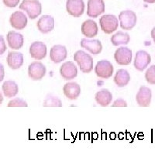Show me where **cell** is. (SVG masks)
Instances as JSON below:
<instances>
[{"mask_svg": "<svg viewBox=\"0 0 155 155\" xmlns=\"http://www.w3.org/2000/svg\"><path fill=\"white\" fill-rule=\"evenodd\" d=\"M74 60L77 62L83 73H89L93 69V58L85 51L79 50L74 53Z\"/></svg>", "mask_w": 155, "mask_h": 155, "instance_id": "1", "label": "cell"}, {"mask_svg": "<svg viewBox=\"0 0 155 155\" xmlns=\"http://www.w3.org/2000/svg\"><path fill=\"white\" fill-rule=\"evenodd\" d=\"M19 9L27 12L30 19L38 17L42 12V5L39 0H23L19 5Z\"/></svg>", "mask_w": 155, "mask_h": 155, "instance_id": "2", "label": "cell"}, {"mask_svg": "<svg viewBox=\"0 0 155 155\" xmlns=\"http://www.w3.org/2000/svg\"><path fill=\"white\" fill-rule=\"evenodd\" d=\"M99 25L105 34H110L117 30L119 22L114 15H104L99 19Z\"/></svg>", "mask_w": 155, "mask_h": 155, "instance_id": "3", "label": "cell"}, {"mask_svg": "<svg viewBox=\"0 0 155 155\" xmlns=\"http://www.w3.org/2000/svg\"><path fill=\"white\" fill-rule=\"evenodd\" d=\"M120 27L123 30H130L135 27L137 23V16L132 10L122 11L119 15Z\"/></svg>", "mask_w": 155, "mask_h": 155, "instance_id": "4", "label": "cell"}, {"mask_svg": "<svg viewBox=\"0 0 155 155\" xmlns=\"http://www.w3.org/2000/svg\"><path fill=\"white\" fill-rule=\"evenodd\" d=\"M113 65L107 60H102L97 62L95 67L96 75L101 78L108 79L113 74Z\"/></svg>", "mask_w": 155, "mask_h": 155, "instance_id": "5", "label": "cell"}, {"mask_svg": "<svg viewBox=\"0 0 155 155\" xmlns=\"http://www.w3.org/2000/svg\"><path fill=\"white\" fill-rule=\"evenodd\" d=\"M132 51L127 47H121L116 50L114 54V59L120 65H128L132 61Z\"/></svg>", "mask_w": 155, "mask_h": 155, "instance_id": "6", "label": "cell"}, {"mask_svg": "<svg viewBox=\"0 0 155 155\" xmlns=\"http://www.w3.org/2000/svg\"><path fill=\"white\" fill-rule=\"evenodd\" d=\"M150 62H151V57L147 51L141 50L136 53L134 65L137 70L143 71L150 64Z\"/></svg>", "mask_w": 155, "mask_h": 155, "instance_id": "7", "label": "cell"}, {"mask_svg": "<svg viewBox=\"0 0 155 155\" xmlns=\"http://www.w3.org/2000/svg\"><path fill=\"white\" fill-rule=\"evenodd\" d=\"M85 3L83 0H67L66 9L71 16L79 17L85 11Z\"/></svg>", "mask_w": 155, "mask_h": 155, "instance_id": "8", "label": "cell"}, {"mask_svg": "<svg viewBox=\"0 0 155 155\" xmlns=\"http://www.w3.org/2000/svg\"><path fill=\"white\" fill-rule=\"evenodd\" d=\"M28 74L33 80H41L46 74V67L41 62H32L29 66Z\"/></svg>", "mask_w": 155, "mask_h": 155, "instance_id": "9", "label": "cell"}, {"mask_svg": "<svg viewBox=\"0 0 155 155\" xmlns=\"http://www.w3.org/2000/svg\"><path fill=\"white\" fill-rule=\"evenodd\" d=\"M105 12V2L103 0H88L87 15L96 18Z\"/></svg>", "mask_w": 155, "mask_h": 155, "instance_id": "10", "label": "cell"}, {"mask_svg": "<svg viewBox=\"0 0 155 155\" xmlns=\"http://www.w3.org/2000/svg\"><path fill=\"white\" fill-rule=\"evenodd\" d=\"M152 99L151 90L146 86H141L136 95V101L141 107H148Z\"/></svg>", "mask_w": 155, "mask_h": 155, "instance_id": "11", "label": "cell"}, {"mask_svg": "<svg viewBox=\"0 0 155 155\" xmlns=\"http://www.w3.org/2000/svg\"><path fill=\"white\" fill-rule=\"evenodd\" d=\"M9 23L16 30H23L27 25V17L21 11H16L11 15Z\"/></svg>", "mask_w": 155, "mask_h": 155, "instance_id": "12", "label": "cell"}, {"mask_svg": "<svg viewBox=\"0 0 155 155\" xmlns=\"http://www.w3.org/2000/svg\"><path fill=\"white\" fill-rule=\"evenodd\" d=\"M30 54L34 59L42 60L47 56V46L41 41H35L30 45Z\"/></svg>", "mask_w": 155, "mask_h": 155, "instance_id": "13", "label": "cell"}, {"mask_svg": "<svg viewBox=\"0 0 155 155\" xmlns=\"http://www.w3.org/2000/svg\"><path fill=\"white\" fill-rule=\"evenodd\" d=\"M37 26L42 34H48L54 28V19L49 15H44L39 19Z\"/></svg>", "mask_w": 155, "mask_h": 155, "instance_id": "14", "label": "cell"}, {"mask_svg": "<svg viewBox=\"0 0 155 155\" xmlns=\"http://www.w3.org/2000/svg\"><path fill=\"white\" fill-rule=\"evenodd\" d=\"M60 74L64 79L71 80L78 75V69L73 62L67 61L60 68Z\"/></svg>", "mask_w": 155, "mask_h": 155, "instance_id": "15", "label": "cell"}, {"mask_svg": "<svg viewBox=\"0 0 155 155\" xmlns=\"http://www.w3.org/2000/svg\"><path fill=\"white\" fill-rule=\"evenodd\" d=\"M50 58L52 61L56 64L62 62L67 58V49L62 45H54L50 51Z\"/></svg>", "mask_w": 155, "mask_h": 155, "instance_id": "16", "label": "cell"}, {"mask_svg": "<svg viewBox=\"0 0 155 155\" xmlns=\"http://www.w3.org/2000/svg\"><path fill=\"white\" fill-rule=\"evenodd\" d=\"M81 48H85L92 54L97 55L101 53L102 50V45L99 40H88L83 38L80 43Z\"/></svg>", "mask_w": 155, "mask_h": 155, "instance_id": "17", "label": "cell"}, {"mask_svg": "<svg viewBox=\"0 0 155 155\" xmlns=\"http://www.w3.org/2000/svg\"><path fill=\"white\" fill-rule=\"evenodd\" d=\"M6 38H7L8 45L11 49L19 50L23 46L24 39H23V36L19 33L15 32L13 30L9 31L6 36Z\"/></svg>", "mask_w": 155, "mask_h": 155, "instance_id": "18", "label": "cell"}, {"mask_svg": "<svg viewBox=\"0 0 155 155\" xmlns=\"http://www.w3.org/2000/svg\"><path fill=\"white\" fill-rule=\"evenodd\" d=\"M63 92L66 97L71 100H75L81 93L80 85L76 82H68L63 87Z\"/></svg>", "mask_w": 155, "mask_h": 155, "instance_id": "19", "label": "cell"}, {"mask_svg": "<svg viewBox=\"0 0 155 155\" xmlns=\"http://www.w3.org/2000/svg\"><path fill=\"white\" fill-rule=\"evenodd\" d=\"M98 26L92 19H87L81 25V33L88 38H92L98 34Z\"/></svg>", "mask_w": 155, "mask_h": 155, "instance_id": "20", "label": "cell"}, {"mask_svg": "<svg viewBox=\"0 0 155 155\" xmlns=\"http://www.w3.org/2000/svg\"><path fill=\"white\" fill-rule=\"evenodd\" d=\"M7 64L12 69H19L23 64V54L19 52L10 51L7 56Z\"/></svg>", "mask_w": 155, "mask_h": 155, "instance_id": "21", "label": "cell"}, {"mask_svg": "<svg viewBox=\"0 0 155 155\" xmlns=\"http://www.w3.org/2000/svg\"><path fill=\"white\" fill-rule=\"evenodd\" d=\"M95 99L96 102L101 106L106 107L113 101V94L107 89H102L95 94Z\"/></svg>", "mask_w": 155, "mask_h": 155, "instance_id": "22", "label": "cell"}, {"mask_svg": "<svg viewBox=\"0 0 155 155\" xmlns=\"http://www.w3.org/2000/svg\"><path fill=\"white\" fill-rule=\"evenodd\" d=\"M130 80V75L128 71L125 69H119L116 71L113 81L118 87H124L128 85Z\"/></svg>", "mask_w": 155, "mask_h": 155, "instance_id": "23", "label": "cell"}, {"mask_svg": "<svg viewBox=\"0 0 155 155\" xmlns=\"http://www.w3.org/2000/svg\"><path fill=\"white\" fill-rule=\"evenodd\" d=\"M2 88L4 95L7 98L16 96L19 92V87L14 81H5L2 85Z\"/></svg>", "mask_w": 155, "mask_h": 155, "instance_id": "24", "label": "cell"}, {"mask_svg": "<svg viewBox=\"0 0 155 155\" xmlns=\"http://www.w3.org/2000/svg\"><path fill=\"white\" fill-rule=\"evenodd\" d=\"M130 41V37L127 33L118 31L111 37V42L113 46H120L122 44H127Z\"/></svg>", "mask_w": 155, "mask_h": 155, "instance_id": "25", "label": "cell"}, {"mask_svg": "<svg viewBox=\"0 0 155 155\" xmlns=\"http://www.w3.org/2000/svg\"><path fill=\"white\" fill-rule=\"evenodd\" d=\"M44 107H61L62 102L59 98L56 97L52 94H48L46 99H44Z\"/></svg>", "mask_w": 155, "mask_h": 155, "instance_id": "26", "label": "cell"}, {"mask_svg": "<svg viewBox=\"0 0 155 155\" xmlns=\"http://www.w3.org/2000/svg\"><path fill=\"white\" fill-rule=\"evenodd\" d=\"M145 78L150 85H155V65H151L145 73Z\"/></svg>", "mask_w": 155, "mask_h": 155, "instance_id": "27", "label": "cell"}, {"mask_svg": "<svg viewBox=\"0 0 155 155\" xmlns=\"http://www.w3.org/2000/svg\"><path fill=\"white\" fill-rule=\"evenodd\" d=\"M27 102L20 98H16L8 103V107H27Z\"/></svg>", "mask_w": 155, "mask_h": 155, "instance_id": "28", "label": "cell"}, {"mask_svg": "<svg viewBox=\"0 0 155 155\" xmlns=\"http://www.w3.org/2000/svg\"><path fill=\"white\" fill-rule=\"evenodd\" d=\"M3 3L5 6L9 8H13L16 7V5L19 3L20 0H2Z\"/></svg>", "mask_w": 155, "mask_h": 155, "instance_id": "29", "label": "cell"}, {"mask_svg": "<svg viewBox=\"0 0 155 155\" xmlns=\"http://www.w3.org/2000/svg\"><path fill=\"white\" fill-rule=\"evenodd\" d=\"M113 107H127V103L124 99H116L112 105Z\"/></svg>", "mask_w": 155, "mask_h": 155, "instance_id": "30", "label": "cell"}, {"mask_svg": "<svg viewBox=\"0 0 155 155\" xmlns=\"http://www.w3.org/2000/svg\"><path fill=\"white\" fill-rule=\"evenodd\" d=\"M7 49V47L5 45V41L2 35H0V55L3 54Z\"/></svg>", "mask_w": 155, "mask_h": 155, "instance_id": "31", "label": "cell"}, {"mask_svg": "<svg viewBox=\"0 0 155 155\" xmlns=\"http://www.w3.org/2000/svg\"><path fill=\"white\" fill-rule=\"evenodd\" d=\"M5 72H4V66L2 64H0V82L3 80Z\"/></svg>", "mask_w": 155, "mask_h": 155, "instance_id": "32", "label": "cell"}, {"mask_svg": "<svg viewBox=\"0 0 155 155\" xmlns=\"http://www.w3.org/2000/svg\"><path fill=\"white\" fill-rule=\"evenodd\" d=\"M151 34V37L153 40V41H154V44H155V27H153V28L152 29L151 34Z\"/></svg>", "mask_w": 155, "mask_h": 155, "instance_id": "33", "label": "cell"}, {"mask_svg": "<svg viewBox=\"0 0 155 155\" xmlns=\"http://www.w3.org/2000/svg\"><path fill=\"white\" fill-rule=\"evenodd\" d=\"M145 2H147V3H150V4H152V3H154L155 2V0H143Z\"/></svg>", "mask_w": 155, "mask_h": 155, "instance_id": "34", "label": "cell"}, {"mask_svg": "<svg viewBox=\"0 0 155 155\" xmlns=\"http://www.w3.org/2000/svg\"><path fill=\"white\" fill-rule=\"evenodd\" d=\"M2 102H3V96H2V93L0 92V105L2 104Z\"/></svg>", "mask_w": 155, "mask_h": 155, "instance_id": "35", "label": "cell"}]
</instances>
